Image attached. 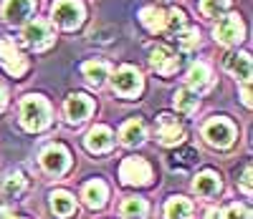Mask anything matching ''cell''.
I'll return each instance as SVG.
<instances>
[{"label":"cell","mask_w":253,"mask_h":219,"mask_svg":"<svg viewBox=\"0 0 253 219\" xmlns=\"http://www.w3.org/2000/svg\"><path fill=\"white\" fill-rule=\"evenodd\" d=\"M33 5H36V0H5L3 15L8 23H20L23 18H28L33 13Z\"/></svg>","instance_id":"obj_13"},{"label":"cell","mask_w":253,"mask_h":219,"mask_svg":"<svg viewBox=\"0 0 253 219\" xmlns=\"http://www.w3.org/2000/svg\"><path fill=\"white\" fill-rule=\"evenodd\" d=\"M200 43V33L195 31V28H190V31H185L182 35H180V46L185 48V51H190V48H195Z\"/></svg>","instance_id":"obj_30"},{"label":"cell","mask_w":253,"mask_h":219,"mask_svg":"<svg viewBox=\"0 0 253 219\" xmlns=\"http://www.w3.org/2000/svg\"><path fill=\"white\" fill-rule=\"evenodd\" d=\"M193 189H195L200 196H215V194L220 191V179H218V174L203 171L200 177L193 182Z\"/></svg>","instance_id":"obj_17"},{"label":"cell","mask_w":253,"mask_h":219,"mask_svg":"<svg viewBox=\"0 0 253 219\" xmlns=\"http://www.w3.org/2000/svg\"><path fill=\"white\" fill-rule=\"evenodd\" d=\"M150 63H152V68H155L157 73H162V76H170V73H175V71H177L180 58H177L170 48H167V46H157V48L152 51Z\"/></svg>","instance_id":"obj_10"},{"label":"cell","mask_w":253,"mask_h":219,"mask_svg":"<svg viewBox=\"0 0 253 219\" xmlns=\"http://www.w3.org/2000/svg\"><path fill=\"white\" fill-rule=\"evenodd\" d=\"M241 96H243V103H246V106H251V89H248V83L243 86V94H241Z\"/></svg>","instance_id":"obj_34"},{"label":"cell","mask_w":253,"mask_h":219,"mask_svg":"<svg viewBox=\"0 0 253 219\" xmlns=\"http://www.w3.org/2000/svg\"><path fill=\"white\" fill-rule=\"evenodd\" d=\"M187 83L193 86L195 94L210 89V68H208L205 63H195L193 68H190V73H187Z\"/></svg>","instance_id":"obj_20"},{"label":"cell","mask_w":253,"mask_h":219,"mask_svg":"<svg viewBox=\"0 0 253 219\" xmlns=\"http://www.w3.org/2000/svg\"><path fill=\"white\" fill-rule=\"evenodd\" d=\"M51 209L58 217H71L74 209H76V202L69 191H53L51 194Z\"/></svg>","instance_id":"obj_21"},{"label":"cell","mask_w":253,"mask_h":219,"mask_svg":"<svg viewBox=\"0 0 253 219\" xmlns=\"http://www.w3.org/2000/svg\"><path fill=\"white\" fill-rule=\"evenodd\" d=\"M41 164H43V169H46L48 174H56V177H61V174L69 171L71 156H69V151L63 149V146L53 144V146H48L43 154H41Z\"/></svg>","instance_id":"obj_7"},{"label":"cell","mask_w":253,"mask_h":219,"mask_svg":"<svg viewBox=\"0 0 253 219\" xmlns=\"http://www.w3.org/2000/svg\"><path fill=\"white\" fill-rule=\"evenodd\" d=\"M203 136H205V141H208L210 146L225 149V146L233 144V139H236V128H233V124L225 121V119H213V121H208V124H205Z\"/></svg>","instance_id":"obj_2"},{"label":"cell","mask_w":253,"mask_h":219,"mask_svg":"<svg viewBox=\"0 0 253 219\" xmlns=\"http://www.w3.org/2000/svg\"><path fill=\"white\" fill-rule=\"evenodd\" d=\"M119 177H122L124 184H137V187H142V184H150V179H152V169H150V164H147L144 159H139V156H129V159H124V161H122V166H119Z\"/></svg>","instance_id":"obj_3"},{"label":"cell","mask_w":253,"mask_h":219,"mask_svg":"<svg viewBox=\"0 0 253 219\" xmlns=\"http://www.w3.org/2000/svg\"><path fill=\"white\" fill-rule=\"evenodd\" d=\"M112 86L119 96H137L142 91V76L132 65H122L112 78Z\"/></svg>","instance_id":"obj_5"},{"label":"cell","mask_w":253,"mask_h":219,"mask_svg":"<svg viewBox=\"0 0 253 219\" xmlns=\"http://www.w3.org/2000/svg\"><path fill=\"white\" fill-rule=\"evenodd\" d=\"M5 106V89H3V83H0V108Z\"/></svg>","instance_id":"obj_36"},{"label":"cell","mask_w":253,"mask_h":219,"mask_svg":"<svg viewBox=\"0 0 253 219\" xmlns=\"http://www.w3.org/2000/svg\"><path fill=\"white\" fill-rule=\"evenodd\" d=\"M91 108H94V103H91L89 96L74 94V96H69V101H66V116H69L71 124H81L84 119L91 114Z\"/></svg>","instance_id":"obj_11"},{"label":"cell","mask_w":253,"mask_h":219,"mask_svg":"<svg viewBox=\"0 0 253 219\" xmlns=\"http://www.w3.org/2000/svg\"><path fill=\"white\" fill-rule=\"evenodd\" d=\"M139 20L144 23V28H150V31H165V23H167V15L165 10L150 5V8H142L139 13Z\"/></svg>","instance_id":"obj_22"},{"label":"cell","mask_w":253,"mask_h":219,"mask_svg":"<svg viewBox=\"0 0 253 219\" xmlns=\"http://www.w3.org/2000/svg\"><path fill=\"white\" fill-rule=\"evenodd\" d=\"M20 119H23V126L28 131H41L46 128L51 121V106L48 101H43L41 96H28L20 106Z\"/></svg>","instance_id":"obj_1"},{"label":"cell","mask_w":253,"mask_h":219,"mask_svg":"<svg viewBox=\"0 0 253 219\" xmlns=\"http://www.w3.org/2000/svg\"><path fill=\"white\" fill-rule=\"evenodd\" d=\"M107 73H109V65L104 61H86L84 63V76H86L91 83H96V86L107 78Z\"/></svg>","instance_id":"obj_25"},{"label":"cell","mask_w":253,"mask_h":219,"mask_svg":"<svg viewBox=\"0 0 253 219\" xmlns=\"http://www.w3.org/2000/svg\"><path fill=\"white\" fill-rule=\"evenodd\" d=\"M198 94L193 91V89H180L177 94H175V106H177V111H182V114H193L195 108H198Z\"/></svg>","instance_id":"obj_23"},{"label":"cell","mask_w":253,"mask_h":219,"mask_svg":"<svg viewBox=\"0 0 253 219\" xmlns=\"http://www.w3.org/2000/svg\"><path fill=\"white\" fill-rule=\"evenodd\" d=\"M147 214V202L139 199V196H129V199H124L122 204V217L126 219H144Z\"/></svg>","instance_id":"obj_24"},{"label":"cell","mask_w":253,"mask_h":219,"mask_svg":"<svg viewBox=\"0 0 253 219\" xmlns=\"http://www.w3.org/2000/svg\"><path fill=\"white\" fill-rule=\"evenodd\" d=\"M23 38L31 48L43 51L53 43V28L46 23V20H31V23L23 28Z\"/></svg>","instance_id":"obj_6"},{"label":"cell","mask_w":253,"mask_h":219,"mask_svg":"<svg viewBox=\"0 0 253 219\" xmlns=\"http://www.w3.org/2000/svg\"><path fill=\"white\" fill-rule=\"evenodd\" d=\"M220 219H248V209L243 204H230L225 212H220Z\"/></svg>","instance_id":"obj_29"},{"label":"cell","mask_w":253,"mask_h":219,"mask_svg":"<svg viewBox=\"0 0 253 219\" xmlns=\"http://www.w3.org/2000/svg\"><path fill=\"white\" fill-rule=\"evenodd\" d=\"M195 161H198V151H193V149H185V151H180V154L172 156V164L175 166H190V164H195Z\"/></svg>","instance_id":"obj_28"},{"label":"cell","mask_w":253,"mask_h":219,"mask_svg":"<svg viewBox=\"0 0 253 219\" xmlns=\"http://www.w3.org/2000/svg\"><path fill=\"white\" fill-rule=\"evenodd\" d=\"M23 187H26L23 174H20V171H15V174H8V177L3 179V196L13 199V196H18L20 191H23Z\"/></svg>","instance_id":"obj_26"},{"label":"cell","mask_w":253,"mask_h":219,"mask_svg":"<svg viewBox=\"0 0 253 219\" xmlns=\"http://www.w3.org/2000/svg\"><path fill=\"white\" fill-rule=\"evenodd\" d=\"M241 187H243L246 191H251V166H246V169H243V179H241Z\"/></svg>","instance_id":"obj_32"},{"label":"cell","mask_w":253,"mask_h":219,"mask_svg":"<svg viewBox=\"0 0 253 219\" xmlns=\"http://www.w3.org/2000/svg\"><path fill=\"white\" fill-rule=\"evenodd\" d=\"M213 35L223 46H233V43H238L243 38V23L238 20V15H225L223 20H218Z\"/></svg>","instance_id":"obj_8"},{"label":"cell","mask_w":253,"mask_h":219,"mask_svg":"<svg viewBox=\"0 0 253 219\" xmlns=\"http://www.w3.org/2000/svg\"><path fill=\"white\" fill-rule=\"evenodd\" d=\"M81 18H84V8L76 0H56L53 3V20L61 28H66V31L76 28L81 23Z\"/></svg>","instance_id":"obj_4"},{"label":"cell","mask_w":253,"mask_h":219,"mask_svg":"<svg viewBox=\"0 0 253 219\" xmlns=\"http://www.w3.org/2000/svg\"><path fill=\"white\" fill-rule=\"evenodd\" d=\"M225 65H228V71L233 73L238 81L248 83V78H251V58H248V53H233V56H228Z\"/></svg>","instance_id":"obj_16"},{"label":"cell","mask_w":253,"mask_h":219,"mask_svg":"<svg viewBox=\"0 0 253 219\" xmlns=\"http://www.w3.org/2000/svg\"><path fill=\"white\" fill-rule=\"evenodd\" d=\"M160 141L165 146H175L182 141V126L172 116H160Z\"/></svg>","instance_id":"obj_15"},{"label":"cell","mask_w":253,"mask_h":219,"mask_svg":"<svg viewBox=\"0 0 253 219\" xmlns=\"http://www.w3.org/2000/svg\"><path fill=\"white\" fill-rule=\"evenodd\" d=\"M119 136H122V144L126 146H137L144 141V124L139 119H132V121H126L119 131Z\"/></svg>","instance_id":"obj_19"},{"label":"cell","mask_w":253,"mask_h":219,"mask_svg":"<svg viewBox=\"0 0 253 219\" xmlns=\"http://www.w3.org/2000/svg\"><path fill=\"white\" fill-rule=\"evenodd\" d=\"M81 196H84V202H86L91 209H99V207H104V204H107L109 189H107V184H104V182L94 179V182H89L86 187H84Z\"/></svg>","instance_id":"obj_14"},{"label":"cell","mask_w":253,"mask_h":219,"mask_svg":"<svg viewBox=\"0 0 253 219\" xmlns=\"http://www.w3.org/2000/svg\"><path fill=\"white\" fill-rule=\"evenodd\" d=\"M0 61L13 76H23L26 73V58L18 53L13 46V40H0Z\"/></svg>","instance_id":"obj_9"},{"label":"cell","mask_w":253,"mask_h":219,"mask_svg":"<svg viewBox=\"0 0 253 219\" xmlns=\"http://www.w3.org/2000/svg\"><path fill=\"white\" fill-rule=\"evenodd\" d=\"M182 26H185V15H182L180 10H172L170 18H167V23H165V28H167V31H172V33H177Z\"/></svg>","instance_id":"obj_31"},{"label":"cell","mask_w":253,"mask_h":219,"mask_svg":"<svg viewBox=\"0 0 253 219\" xmlns=\"http://www.w3.org/2000/svg\"><path fill=\"white\" fill-rule=\"evenodd\" d=\"M165 217L167 219H190L193 217V204L185 196H172L170 202L165 204Z\"/></svg>","instance_id":"obj_18"},{"label":"cell","mask_w":253,"mask_h":219,"mask_svg":"<svg viewBox=\"0 0 253 219\" xmlns=\"http://www.w3.org/2000/svg\"><path fill=\"white\" fill-rule=\"evenodd\" d=\"M112 144H114V134L107 126H94L86 136V149L94 151V154H101V151L112 149Z\"/></svg>","instance_id":"obj_12"},{"label":"cell","mask_w":253,"mask_h":219,"mask_svg":"<svg viewBox=\"0 0 253 219\" xmlns=\"http://www.w3.org/2000/svg\"><path fill=\"white\" fill-rule=\"evenodd\" d=\"M208 219H220V209H210L208 212Z\"/></svg>","instance_id":"obj_35"},{"label":"cell","mask_w":253,"mask_h":219,"mask_svg":"<svg viewBox=\"0 0 253 219\" xmlns=\"http://www.w3.org/2000/svg\"><path fill=\"white\" fill-rule=\"evenodd\" d=\"M0 219H23V217H18V214H13L10 209H0Z\"/></svg>","instance_id":"obj_33"},{"label":"cell","mask_w":253,"mask_h":219,"mask_svg":"<svg viewBox=\"0 0 253 219\" xmlns=\"http://www.w3.org/2000/svg\"><path fill=\"white\" fill-rule=\"evenodd\" d=\"M200 8H203V13L208 18H220L230 8V0H203Z\"/></svg>","instance_id":"obj_27"}]
</instances>
